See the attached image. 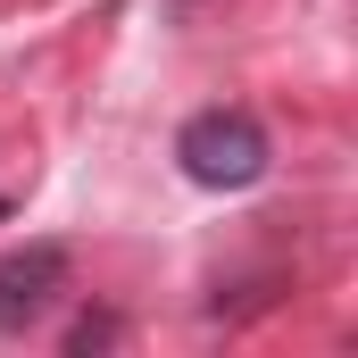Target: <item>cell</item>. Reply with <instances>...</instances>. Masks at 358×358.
<instances>
[{
	"label": "cell",
	"instance_id": "obj_3",
	"mask_svg": "<svg viewBox=\"0 0 358 358\" xmlns=\"http://www.w3.org/2000/svg\"><path fill=\"white\" fill-rule=\"evenodd\" d=\"M117 342V317H76V334H67V350H108Z\"/></svg>",
	"mask_w": 358,
	"mask_h": 358
},
{
	"label": "cell",
	"instance_id": "obj_1",
	"mask_svg": "<svg viewBox=\"0 0 358 358\" xmlns=\"http://www.w3.org/2000/svg\"><path fill=\"white\" fill-rule=\"evenodd\" d=\"M176 159L200 192H250L267 176V134H259L250 108H200L176 134Z\"/></svg>",
	"mask_w": 358,
	"mask_h": 358
},
{
	"label": "cell",
	"instance_id": "obj_2",
	"mask_svg": "<svg viewBox=\"0 0 358 358\" xmlns=\"http://www.w3.org/2000/svg\"><path fill=\"white\" fill-rule=\"evenodd\" d=\"M59 292H67V250H59V242L8 250V259H0V334L42 325V317L59 308Z\"/></svg>",
	"mask_w": 358,
	"mask_h": 358
}]
</instances>
